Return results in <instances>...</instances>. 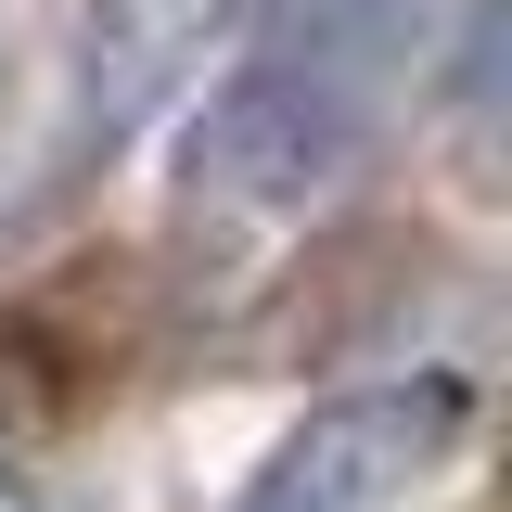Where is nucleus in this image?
<instances>
[{"label":"nucleus","mask_w":512,"mask_h":512,"mask_svg":"<svg viewBox=\"0 0 512 512\" xmlns=\"http://www.w3.org/2000/svg\"><path fill=\"white\" fill-rule=\"evenodd\" d=\"M359 128H372V90L346 64L269 52L205 90L180 167H192V192H231V205H308V192H333L359 167Z\"/></svg>","instance_id":"1"},{"label":"nucleus","mask_w":512,"mask_h":512,"mask_svg":"<svg viewBox=\"0 0 512 512\" xmlns=\"http://www.w3.org/2000/svg\"><path fill=\"white\" fill-rule=\"evenodd\" d=\"M448 423H461L448 384H359V397L308 410L295 436L269 448L231 512H397L410 474L448 448Z\"/></svg>","instance_id":"2"},{"label":"nucleus","mask_w":512,"mask_h":512,"mask_svg":"<svg viewBox=\"0 0 512 512\" xmlns=\"http://www.w3.org/2000/svg\"><path fill=\"white\" fill-rule=\"evenodd\" d=\"M397 26H410V0H295V52L346 64V77H359V64L397 39Z\"/></svg>","instance_id":"3"}]
</instances>
